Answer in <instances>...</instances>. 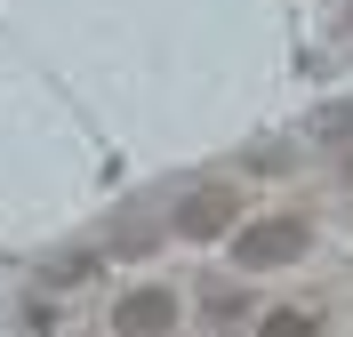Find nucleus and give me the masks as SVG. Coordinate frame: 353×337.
I'll return each instance as SVG.
<instances>
[{"instance_id": "3", "label": "nucleus", "mask_w": 353, "mask_h": 337, "mask_svg": "<svg viewBox=\"0 0 353 337\" xmlns=\"http://www.w3.org/2000/svg\"><path fill=\"white\" fill-rule=\"evenodd\" d=\"M169 321H176V297L169 289H129L121 305H112V329L121 337H161Z\"/></svg>"}, {"instance_id": "2", "label": "nucleus", "mask_w": 353, "mask_h": 337, "mask_svg": "<svg viewBox=\"0 0 353 337\" xmlns=\"http://www.w3.org/2000/svg\"><path fill=\"white\" fill-rule=\"evenodd\" d=\"M233 193H225V185H201V193H185V201H176V217H169V233L176 241H225V233H233Z\"/></svg>"}, {"instance_id": "4", "label": "nucleus", "mask_w": 353, "mask_h": 337, "mask_svg": "<svg viewBox=\"0 0 353 337\" xmlns=\"http://www.w3.org/2000/svg\"><path fill=\"white\" fill-rule=\"evenodd\" d=\"M257 337H313V321H305V314H265Z\"/></svg>"}, {"instance_id": "1", "label": "nucleus", "mask_w": 353, "mask_h": 337, "mask_svg": "<svg viewBox=\"0 0 353 337\" xmlns=\"http://www.w3.org/2000/svg\"><path fill=\"white\" fill-rule=\"evenodd\" d=\"M305 249H313L305 217H265V225H241L233 233V265L241 273H273V265H297Z\"/></svg>"}]
</instances>
